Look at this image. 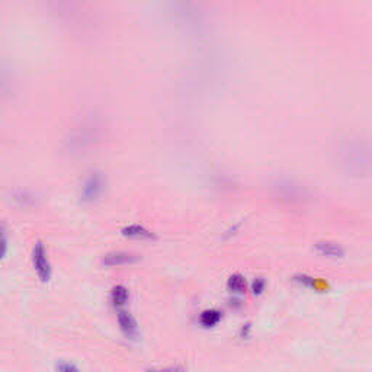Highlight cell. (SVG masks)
Here are the masks:
<instances>
[{
	"label": "cell",
	"mask_w": 372,
	"mask_h": 372,
	"mask_svg": "<svg viewBox=\"0 0 372 372\" xmlns=\"http://www.w3.org/2000/svg\"><path fill=\"white\" fill-rule=\"evenodd\" d=\"M265 287H266V281L263 278H256L251 284V292L254 295H261L262 292L265 291Z\"/></svg>",
	"instance_id": "13"
},
{
	"label": "cell",
	"mask_w": 372,
	"mask_h": 372,
	"mask_svg": "<svg viewBox=\"0 0 372 372\" xmlns=\"http://www.w3.org/2000/svg\"><path fill=\"white\" fill-rule=\"evenodd\" d=\"M250 329H251V326L247 323V324H243L242 327V330H240V336L242 337H249L250 336Z\"/></svg>",
	"instance_id": "14"
},
{
	"label": "cell",
	"mask_w": 372,
	"mask_h": 372,
	"mask_svg": "<svg viewBox=\"0 0 372 372\" xmlns=\"http://www.w3.org/2000/svg\"><path fill=\"white\" fill-rule=\"evenodd\" d=\"M273 188L279 199L282 201H287L289 204H299L304 201V191L291 182H278Z\"/></svg>",
	"instance_id": "3"
},
{
	"label": "cell",
	"mask_w": 372,
	"mask_h": 372,
	"mask_svg": "<svg viewBox=\"0 0 372 372\" xmlns=\"http://www.w3.org/2000/svg\"><path fill=\"white\" fill-rule=\"evenodd\" d=\"M8 251V236L3 224H0V261L6 256Z\"/></svg>",
	"instance_id": "11"
},
{
	"label": "cell",
	"mask_w": 372,
	"mask_h": 372,
	"mask_svg": "<svg viewBox=\"0 0 372 372\" xmlns=\"http://www.w3.org/2000/svg\"><path fill=\"white\" fill-rule=\"evenodd\" d=\"M32 262H34V268L37 270L38 278L42 282H48L51 278V265L48 261L45 246L41 242H38L32 250Z\"/></svg>",
	"instance_id": "1"
},
{
	"label": "cell",
	"mask_w": 372,
	"mask_h": 372,
	"mask_svg": "<svg viewBox=\"0 0 372 372\" xmlns=\"http://www.w3.org/2000/svg\"><path fill=\"white\" fill-rule=\"evenodd\" d=\"M294 279L297 281L298 284H301V285H304V287L316 288L317 281L314 278H311V276H307V275H297Z\"/></svg>",
	"instance_id": "12"
},
{
	"label": "cell",
	"mask_w": 372,
	"mask_h": 372,
	"mask_svg": "<svg viewBox=\"0 0 372 372\" xmlns=\"http://www.w3.org/2000/svg\"><path fill=\"white\" fill-rule=\"evenodd\" d=\"M316 251L318 254L324 256V258H330V259H340L344 256V249L333 242H317L314 244Z\"/></svg>",
	"instance_id": "6"
},
{
	"label": "cell",
	"mask_w": 372,
	"mask_h": 372,
	"mask_svg": "<svg viewBox=\"0 0 372 372\" xmlns=\"http://www.w3.org/2000/svg\"><path fill=\"white\" fill-rule=\"evenodd\" d=\"M138 261V256L131 254L127 251H112L105 254L102 263L105 266H124V265H131Z\"/></svg>",
	"instance_id": "4"
},
{
	"label": "cell",
	"mask_w": 372,
	"mask_h": 372,
	"mask_svg": "<svg viewBox=\"0 0 372 372\" xmlns=\"http://www.w3.org/2000/svg\"><path fill=\"white\" fill-rule=\"evenodd\" d=\"M111 299L113 307L122 308L128 303V299H130V292H128V289L125 288L124 285H117V287H113V289H112Z\"/></svg>",
	"instance_id": "8"
},
{
	"label": "cell",
	"mask_w": 372,
	"mask_h": 372,
	"mask_svg": "<svg viewBox=\"0 0 372 372\" xmlns=\"http://www.w3.org/2000/svg\"><path fill=\"white\" fill-rule=\"evenodd\" d=\"M199 321L206 329L214 327V326H217L221 321V313L218 310H205L204 313L201 314Z\"/></svg>",
	"instance_id": "9"
},
{
	"label": "cell",
	"mask_w": 372,
	"mask_h": 372,
	"mask_svg": "<svg viewBox=\"0 0 372 372\" xmlns=\"http://www.w3.org/2000/svg\"><path fill=\"white\" fill-rule=\"evenodd\" d=\"M60 371H76L77 368L76 366H73V365H68V363H64V365H58L57 366Z\"/></svg>",
	"instance_id": "15"
},
{
	"label": "cell",
	"mask_w": 372,
	"mask_h": 372,
	"mask_svg": "<svg viewBox=\"0 0 372 372\" xmlns=\"http://www.w3.org/2000/svg\"><path fill=\"white\" fill-rule=\"evenodd\" d=\"M227 287L230 289V292L232 294H243L246 291V279L243 278L242 275L236 273L231 275L228 282H227Z\"/></svg>",
	"instance_id": "10"
},
{
	"label": "cell",
	"mask_w": 372,
	"mask_h": 372,
	"mask_svg": "<svg viewBox=\"0 0 372 372\" xmlns=\"http://www.w3.org/2000/svg\"><path fill=\"white\" fill-rule=\"evenodd\" d=\"M118 323L121 327V332L127 339H135L138 336L137 321L134 320V317L131 316L130 313H127L125 310H121V308L118 313Z\"/></svg>",
	"instance_id": "5"
},
{
	"label": "cell",
	"mask_w": 372,
	"mask_h": 372,
	"mask_svg": "<svg viewBox=\"0 0 372 372\" xmlns=\"http://www.w3.org/2000/svg\"><path fill=\"white\" fill-rule=\"evenodd\" d=\"M105 189V180L101 173H92L84 182L82 189V201L83 202H93L102 195Z\"/></svg>",
	"instance_id": "2"
},
{
	"label": "cell",
	"mask_w": 372,
	"mask_h": 372,
	"mask_svg": "<svg viewBox=\"0 0 372 372\" xmlns=\"http://www.w3.org/2000/svg\"><path fill=\"white\" fill-rule=\"evenodd\" d=\"M122 234L125 237H130V239H140V240H151V239H156V236L153 232L147 230L146 227L143 225H128L125 228H122Z\"/></svg>",
	"instance_id": "7"
}]
</instances>
